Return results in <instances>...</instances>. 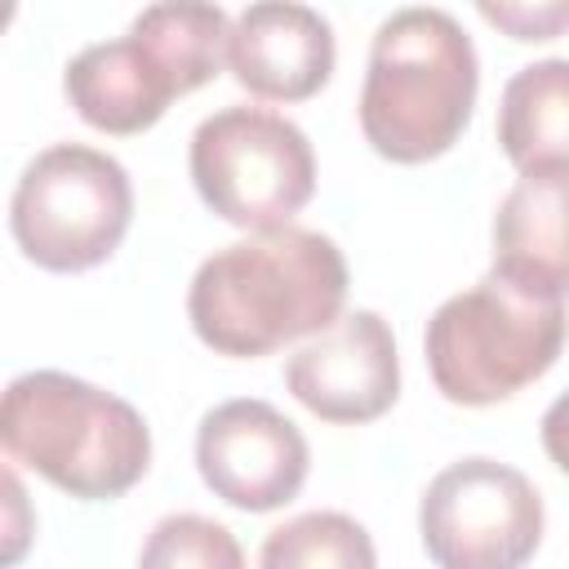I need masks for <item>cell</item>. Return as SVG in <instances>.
<instances>
[{
	"label": "cell",
	"instance_id": "obj_1",
	"mask_svg": "<svg viewBox=\"0 0 569 569\" xmlns=\"http://www.w3.org/2000/svg\"><path fill=\"white\" fill-rule=\"evenodd\" d=\"M347 302V258L311 227L253 231L213 249L187 289L196 338L236 360L325 333Z\"/></svg>",
	"mask_w": 569,
	"mask_h": 569
},
{
	"label": "cell",
	"instance_id": "obj_2",
	"mask_svg": "<svg viewBox=\"0 0 569 569\" xmlns=\"http://www.w3.org/2000/svg\"><path fill=\"white\" fill-rule=\"evenodd\" d=\"M476 89L480 62L462 22L436 4L396 9L378 22L365 62V142L396 164L436 160L462 138Z\"/></svg>",
	"mask_w": 569,
	"mask_h": 569
},
{
	"label": "cell",
	"instance_id": "obj_3",
	"mask_svg": "<svg viewBox=\"0 0 569 569\" xmlns=\"http://www.w3.org/2000/svg\"><path fill=\"white\" fill-rule=\"evenodd\" d=\"M0 440L13 462L84 502L120 498L151 467L142 413L62 369H31L4 387Z\"/></svg>",
	"mask_w": 569,
	"mask_h": 569
},
{
	"label": "cell",
	"instance_id": "obj_4",
	"mask_svg": "<svg viewBox=\"0 0 569 569\" xmlns=\"http://www.w3.org/2000/svg\"><path fill=\"white\" fill-rule=\"evenodd\" d=\"M231 44V18L218 4H147L129 36L84 44L62 76L76 116L102 133L151 129L173 98L209 84Z\"/></svg>",
	"mask_w": 569,
	"mask_h": 569
},
{
	"label": "cell",
	"instance_id": "obj_5",
	"mask_svg": "<svg viewBox=\"0 0 569 569\" xmlns=\"http://www.w3.org/2000/svg\"><path fill=\"white\" fill-rule=\"evenodd\" d=\"M565 302H533L485 276L445 298L422 333L431 382L453 405H498L542 378L565 347Z\"/></svg>",
	"mask_w": 569,
	"mask_h": 569
},
{
	"label": "cell",
	"instance_id": "obj_6",
	"mask_svg": "<svg viewBox=\"0 0 569 569\" xmlns=\"http://www.w3.org/2000/svg\"><path fill=\"white\" fill-rule=\"evenodd\" d=\"M191 182L231 227L276 231L316 196V151L307 133L271 107H222L191 133Z\"/></svg>",
	"mask_w": 569,
	"mask_h": 569
},
{
	"label": "cell",
	"instance_id": "obj_7",
	"mask_svg": "<svg viewBox=\"0 0 569 569\" xmlns=\"http://www.w3.org/2000/svg\"><path fill=\"white\" fill-rule=\"evenodd\" d=\"M133 218V187L116 156L84 142L44 147L18 178L9 227L44 271H89L116 253Z\"/></svg>",
	"mask_w": 569,
	"mask_h": 569
},
{
	"label": "cell",
	"instance_id": "obj_8",
	"mask_svg": "<svg viewBox=\"0 0 569 569\" xmlns=\"http://www.w3.org/2000/svg\"><path fill=\"white\" fill-rule=\"evenodd\" d=\"M418 533L436 569H525L542 542V498L498 458H458L431 476Z\"/></svg>",
	"mask_w": 569,
	"mask_h": 569
},
{
	"label": "cell",
	"instance_id": "obj_9",
	"mask_svg": "<svg viewBox=\"0 0 569 569\" xmlns=\"http://www.w3.org/2000/svg\"><path fill=\"white\" fill-rule=\"evenodd\" d=\"M200 480L240 511H276L298 498L311 449L293 418L267 400H222L196 431Z\"/></svg>",
	"mask_w": 569,
	"mask_h": 569
},
{
	"label": "cell",
	"instance_id": "obj_10",
	"mask_svg": "<svg viewBox=\"0 0 569 569\" xmlns=\"http://www.w3.org/2000/svg\"><path fill=\"white\" fill-rule=\"evenodd\" d=\"M284 387L320 422H373L400 396V356L378 311H347L284 365Z\"/></svg>",
	"mask_w": 569,
	"mask_h": 569
},
{
	"label": "cell",
	"instance_id": "obj_11",
	"mask_svg": "<svg viewBox=\"0 0 569 569\" xmlns=\"http://www.w3.org/2000/svg\"><path fill=\"white\" fill-rule=\"evenodd\" d=\"M333 58V27L311 4L262 0L231 18L227 67L253 98L302 102L325 89Z\"/></svg>",
	"mask_w": 569,
	"mask_h": 569
},
{
	"label": "cell",
	"instance_id": "obj_12",
	"mask_svg": "<svg viewBox=\"0 0 569 569\" xmlns=\"http://www.w3.org/2000/svg\"><path fill=\"white\" fill-rule=\"evenodd\" d=\"M493 280L533 302L569 298V169H529L493 213Z\"/></svg>",
	"mask_w": 569,
	"mask_h": 569
},
{
	"label": "cell",
	"instance_id": "obj_13",
	"mask_svg": "<svg viewBox=\"0 0 569 569\" xmlns=\"http://www.w3.org/2000/svg\"><path fill=\"white\" fill-rule=\"evenodd\" d=\"M498 142L520 173L569 169V58L529 62L502 84Z\"/></svg>",
	"mask_w": 569,
	"mask_h": 569
},
{
	"label": "cell",
	"instance_id": "obj_14",
	"mask_svg": "<svg viewBox=\"0 0 569 569\" xmlns=\"http://www.w3.org/2000/svg\"><path fill=\"white\" fill-rule=\"evenodd\" d=\"M258 569H378V551L356 516L302 511L262 538Z\"/></svg>",
	"mask_w": 569,
	"mask_h": 569
},
{
	"label": "cell",
	"instance_id": "obj_15",
	"mask_svg": "<svg viewBox=\"0 0 569 569\" xmlns=\"http://www.w3.org/2000/svg\"><path fill=\"white\" fill-rule=\"evenodd\" d=\"M138 569H244V551L227 525L196 511H173L151 525Z\"/></svg>",
	"mask_w": 569,
	"mask_h": 569
},
{
	"label": "cell",
	"instance_id": "obj_16",
	"mask_svg": "<svg viewBox=\"0 0 569 569\" xmlns=\"http://www.w3.org/2000/svg\"><path fill=\"white\" fill-rule=\"evenodd\" d=\"M485 22L502 27L511 40H551L569 27V0H542V4H525V0H480L476 4Z\"/></svg>",
	"mask_w": 569,
	"mask_h": 569
},
{
	"label": "cell",
	"instance_id": "obj_17",
	"mask_svg": "<svg viewBox=\"0 0 569 569\" xmlns=\"http://www.w3.org/2000/svg\"><path fill=\"white\" fill-rule=\"evenodd\" d=\"M542 449L569 476V391H560L551 400V409L542 413Z\"/></svg>",
	"mask_w": 569,
	"mask_h": 569
},
{
	"label": "cell",
	"instance_id": "obj_18",
	"mask_svg": "<svg viewBox=\"0 0 569 569\" xmlns=\"http://www.w3.org/2000/svg\"><path fill=\"white\" fill-rule=\"evenodd\" d=\"M4 489H9V507H13V520H9V547H4V565H13V560L22 556V542H27V529L18 525V511H22V485H18V476H13V471L4 476Z\"/></svg>",
	"mask_w": 569,
	"mask_h": 569
}]
</instances>
